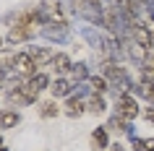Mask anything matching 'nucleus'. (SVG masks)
Returning <instances> with one entry per match:
<instances>
[{
  "label": "nucleus",
  "mask_w": 154,
  "mask_h": 151,
  "mask_svg": "<svg viewBox=\"0 0 154 151\" xmlns=\"http://www.w3.org/2000/svg\"><path fill=\"white\" fill-rule=\"evenodd\" d=\"M68 5L76 16L86 18L89 24L105 26V0H68Z\"/></svg>",
  "instance_id": "1"
},
{
  "label": "nucleus",
  "mask_w": 154,
  "mask_h": 151,
  "mask_svg": "<svg viewBox=\"0 0 154 151\" xmlns=\"http://www.w3.org/2000/svg\"><path fill=\"white\" fill-rule=\"evenodd\" d=\"M37 11L45 24H65V11L60 5V0H42Z\"/></svg>",
  "instance_id": "2"
},
{
  "label": "nucleus",
  "mask_w": 154,
  "mask_h": 151,
  "mask_svg": "<svg viewBox=\"0 0 154 151\" xmlns=\"http://www.w3.org/2000/svg\"><path fill=\"white\" fill-rule=\"evenodd\" d=\"M115 115H120L125 120H136L138 117V99L133 94L115 96Z\"/></svg>",
  "instance_id": "3"
},
{
  "label": "nucleus",
  "mask_w": 154,
  "mask_h": 151,
  "mask_svg": "<svg viewBox=\"0 0 154 151\" xmlns=\"http://www.w3.org/2000/svg\"><path fill=\"white\" fill-rule=\"evenodd\" d=\"M131 37L136 42L138 47H144L146 52L154 47V34H152V26H146L144 21H136V24L131 26Z\"/></svg>",
  "instance_id": "4"
},
{
  "label": "nucleus",
  "mask_w": 154,
  "mask_h": 151,
  "mask_svg": "<svg viewBox=\"0 0 154 151\" xmlns=\"http://www.w3.org/2000/svg\"><path fill=\"white\" fill-rule=\"evenodd\" d=\"M16 73L24 76V78L37 76V65H34V60H32L29 52H16Z\"/></svg>",
  "instance_id": "5"
},
{
  "label": "nucleus",
  "mask_w": 154,
  "mask_h": 151,
  "mask_svg": "<svg viewBox=\"0 0 154 151\" xmlns=\"http://www.w3.org/2000/svg\"><path fill=\"white\" fill-rule=\"evenodd\" d=\"M32 34H34V29H29V26H24V24H13L11 32H8V37H5V42H8V44H18V42L32 39Z\"/></svg>",
  "instance_id": "6"
},
{
  "label": "nucleus",
  "mask_w": 154,
  "mask_h": 151,
  "mask_svg": "<svg viewBox=\"0 0 154 151\" xmlns=\"http://www.w3.org/2000/svg\"><path fill=\"white\" fill-rule=\"evenodd\" d=\"M29 55H32V60H34L37 68H45V65H50L52 60H55V52H52L50 47H32Z\"/></svg>",
  "instance_id": "7"
},
{
  "label": "nucleus",
  "mask_w": 154,
  "mask_h": 151,
  "mask_svg": "<svg viewBox=\"0 0 154 151\" xmlns=\"http://www.w3.org/2000/svg\"><path fill=\"white\" fill-rule=\"evenodd\" d=\"M45 37H47V39H55V42H65L68 26L65 24H45Z\"/></svg>",
  "instance_id": "8"
},
{
  "label": "nucleus",
  "mask_w": 154,
  "mask_h": 151,
  "mask_svg": "<svg viewBox=\"0 0 154 151\" xmlns=\"http://www.w3.org/2000/svg\"><path fill=\"white\" fill-rule=\"evenodd\" d=\"M84 112H86V102H81L79 96H68V104H65V115L68 117H81Z\"/></svg>",
  "instance_id": "9"
},
{
  "label": "nucleus",
  "mask_w": 154,
  "mask_h": 151,
  "mask_svg": "<svg viewBox=\"0 0 154 151\" xmlns=\"http://www.w3.org/2000/svg\"><path fill=\"white\" fill-rule=\"evenodd\" d=\"M52 68H55V73H60V76H65V73H71L73 63H71V57L65 55V52H55V60H52Z\"/></svg>",
  "instance_id": "10"
},
{
  "label": "nucleus",
  "mask_w": 154,
  "mask_h": 151,
  "mask_svg": "<svg viewBox=\"0 0 154 151\" xmlns=\"http://www.w3.org/2000/svg\"><path fill=\"white\" fill-rule=\"evenodd\" d=\"M141 99H146V102H154V81H149V78H141L136 83V89H133Z\"/></svg>",
  "instance_id": "11"
},
{
  "label": "nucleus",
  "mask_w": 154,
  "mask_h": 151,
  "mask_svg": "<svg viewBox=\"0 0 154 151\" xmlns=\"http://www.w3.org/2000/svg\"><path fill=\"white\" fill-rule=\"evenodd\" d=\"M107 130H120V133H128V135H133L131 130V120H125V117H120V115H112L110 117V122H107Z\"/></svg>",
  "instance_id": "12"
},
{
  "label": "nucleus",
  "mask_w": 154,
  "mask_h": 151,
  "mask_svg": "<svg viewBox=\"0 0 154 151\" xmlns=\"http://www.w3.org/2000/svg\"><path fill=\"white\" fill-rule=\"evenodd\" d=\"M71 89H73V83L68 78H55V83L50 86V91H52L55 99H60V96H68V94H71Z\"/></svg>",
  "instance_id": "13"
},
{
  "label": "nucleus",
  "mask_w": 154,
  "mask_h": 151,
  "mask_svg": "<svg viewBox=\"0 0 154 151\" xmlns=\"http://www.w3.org/2000/svg\"><path fill=\"white\" fill-rule=\"evenodd\" d=\"M26 86L39 94V91H45V89L50 86V76H47V73H37V76H32V78L26 81Z\"/></svg>",
  "instance_id": "14"
},
{
  "label": "nucleus",
  "mask_w": 154,
  "mask_h": 151,
  "mask_svg": "<svg viewBox=\"0 0 154 151\" xmlns=\"http://www.w3.org/2000/svg\"><path fill=\"white\" fill-rule=\"evenodd\" d=\"M86 110H89L91 115H102V112L107 110L105 96H102V94H91V96H89V102H86Z\"/></svg>",
  "instance_id": "15"
},
{
  "label": "nucleus",
  "mask_w": 154,
  "mask_h": 151,
  "mask_svg": "<svg viewBox=\"0 0 154 151\" xmlns=\"http://www.w3.org/2000/svg\"><path fill=\"white\" fill-rule=\"evenodd\" d=\"M91 143H94L97 151H105L107 146H110V141H107V128H97V130L91 133Z\"/></svg>",
  "instance_id": "16"
},
{
  "label": "nucleus",
  "mask_w": 154,
  "mask_h": 151,
  "mask_svg": "<svg viewBox=\"0 0 154 151\" xmlns=\"http://www.w3.org/2000/svg\"><path fill=\"white\" fill-rule=\"evenodd\" d=\"M21 122V115L18 112H13V110H3L0 112V128H13V125H18Z\"/></svg>",
  "instance_id": "17"
},
{
  "label": "nucleus",
  "mask_w": 154,
  "mask_h": 151,
  "mask_svg": "<svg viewBox=\"0 0 154 151\" xmlns=\"http://www.w3.org/2000/svg\"><path fill=\"white\" fill-rule=\"evenodd\" d=\"M89 83H91V94H105L107 89H110V81L105 76H91Z\"/></svg>",
  "instance_id": "18"
},
{
  "label": "nucleus",
  "mask_w": 154,
  "mask_h": 151,
  "mask_svg": "<svg viewBox=\"0 0 154 151\" xmlns=\"http://www.w3.org/2000/svg\"><path fill=\"white\" fill-rule=\"evenodd\" d=\"M141 78L154 81V52H149L144 57V63H141Z\"/></svg>",
  "instance_id": "19"
},
{
  "label": "nucleus",
  "mask_w": 154,
  "mask_h": 151,
  "mask_svg": "<svg viewBox=\"0 0 154 151\" xmlns=\"http://www.w3.org/2000/svg\"><path fill=\"white\" fill-rule=\"evenodd\" d=\"M131 143H133L136 151H154V138H136V135H131Z\"/></svg>",
  "instance_id": "20"
},
{
  "label": "nucleus",
  "mask_w": 154,
  "mask_h": 151,
  "mask_svg": "<svg viewBox=\"0 0 154 151\" xmlns=\"http://www.w3.org/2000/svg\"><path fill=\"white\" fill-rule=\"evenodd\" d=\"M57 112H60V107H57V104H55V99H52V102H45V104H42L39 115H42L45 120H50V117H57Z\"/></svg>",
  "instance_id": "21"
},
{
  "label": "nucleus",
  "mask_w": 154,
  "mask_h": 151,
  "mask_svg": "<svg viewBox=\"0 0 154 151\" xmlns=\"http://www.w3.org/2000/svg\"><path fill=\"white\" fill-rule=\"evenodd\" d=\"M89 76V71H86V63H76L71 68V78H76V81H81V78H86Z\"/></svg>",
  "instance_id": "22"
},
{
  "label": "nucleus",
  "mask_w": 154,
  "mask_h": 151,
  "mask_svg": "<svg viewBox=\"0 0 154 151\" xmlns=\"http://www.w3.org/2000/svg\"><path fill=\"white\" fill-rule=\"evenodd\" d=\"M144 112V117L149 120V122H154V107H146V110H141Z\"/></svg>",
  "instance_id": "23"
},
{
  "label": "nucleus",
  "mask_w": 154,
  "mask_h": 151,
  "mask_svg": "<svg viewBox=\"0 0 154 151\" xmlns=\"http://www.w3.org/2000/svg\"><path fill=\"white\" fill-rule=\"evenodd\" d=\"M110 151H125V149H123L120 143H115V146H112V149H110Z\"/></svg>",
  "instance_id": "24"
},
{
  "label": "nucleus",
  "mask_w": 154,
  "mask_h": 151,
  "mask_svg": "<svg viewBox=\"0 0 154 151\" xmlns=\"http://www.w3.org/2000/svg\"><path fill=\"white\" fill-rule=\"evenodd\" d=\"M120 0H105V5H118Z\"/></svg>",
  "instance_id": "25"
},
{
  "label": "nucleus",
  "mask_w": 154,
  "mask_h": 151,
  "mask_svg": "<svg viewBox=\"0 0 154 151\" xmlns=\"http://www.w3.org/2000/svg\"><path fill=\"white\" fill-rule=\"evenodd\" d=\"M133 3H136V8H138V5H144V0H133Z\"/></svg>",
  "instance_id": "26"
},
{
  "label": "nucleus",
  "mask_w": 154,
  "mask_h": 151,
  "mask_svg": "<svg viewBox=\"0 0 154 151\" xmlns=\"http://www.w3.org/2000/svg\"><path fill=\"white\" fill-rule=\"evenodd\" d=\"M0 50H3V37H0Z\"/></svg>",
  "instance_id": "27"
},
{
  "label": "nucleus",
  "mask_w": 154,
  "mask_h": 151,
  "mask_svg": "<svg viewBox=\"0 0 154 151\" xmlns=\"http://www.w3.org/2000/svg\"><path fill=\"white\" fill-rule=\"evenodd\" d=\"M0 151H8V149H5V146H0Z\"/></svg>",
  "instance_id": "28"
},
{
  "label": "nucleus",
  "mask_w": 154,
  "mask_h": 151,
  "mask_svg": "<svg viewBox=\"0 0 154 151\" xmlns=\"http://www.w3.org/2000/svg\"><path fill=\"white\" fill-rule=\"evenodd\" d=\"M152 34H154V26H152Z\"/></svg>",
  "instance_id": "29"
},
{
  "label": "nucleus",
  "mask_w": 154,
  "mask_h": 151,
  "mask_svg": "<svg viewBox=\"0 0 154 151\" xmlns=\"http://www.w3.org/2000/svg\"><path fill=\"white\" fill-rule=\"evenodd\" d=\"M0 146H3V141H0Z\"/></svg>",
  "instance_id": "30"
}]
</instances>
